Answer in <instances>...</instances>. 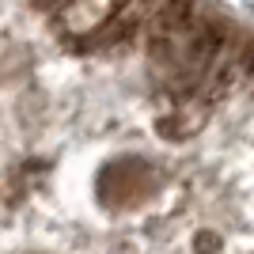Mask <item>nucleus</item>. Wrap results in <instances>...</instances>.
<instances>
[{
  "label": "nucleus",
  "instance_id": "nucleus-1",
  "mask_svg": "<svg viewBox=\"0 0 254 254\" xmlns=\"http://www.w3.org/2000/svg\"><path fill=\"white\" fill-rule=\"evenodd\" d=\"M251 23L220 4H0V254H254Z\"/></svg>",
  "mask_w": 254,
  "mask_h": 254
}]
</instances>
